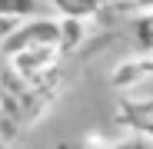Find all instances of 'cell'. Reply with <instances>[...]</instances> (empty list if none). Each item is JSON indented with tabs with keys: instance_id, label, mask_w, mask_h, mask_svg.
<instances>
[{
	"instance_id": "obj_5",
	"label": "cell",
	"mask_w": 153,
	"mask_h": 149,
	"mask_svg": "<svg viewBox=\"0 0 153 149\" xmlns=\"http://www.w3.org/2000/svg\"><path fill=\"white\" fill-rule=\"evenodd\" d=\"M57 23H60V37H57L60 57L80 50L83 40H87V20H80V17H57Z\"/></svg>"
},
{
	"instance_id": "obj_8",
	"label": "cell",
	"mask_w": 153,
	"mask_h": 149,
	"mask_svg": "<svg viewBox=\"0 0 153 149\" xmlns=\"http://www.w3.org/2000/svg\"><path fill=\"white\" fill-rule=\"evenodd\" d=\"M0 13L27 20V17L40 13V0H0Z\"/></svg>"
},
{
	"instance_id": "obj_7",
	"label": "cell",
	"mask_w": 153,
	"mask_h": 149,
	"mask_svg": "<svg viewBox=\"0 0 153 149\" xmlns=\"http://www.w3.org/2000/svg\"><path fill=\"white\" fill-rule=\"evenodd\" d=\"M133 40L140 53H153V10H140L133 17Z\"/></svg>"
},
{
	"instance_id": "obj_9",
	"label": "cell",
	"mask_w": 153,
	"mask_h": 149,
	"mask_svg": "<svg viewBox=\"0 0 153 149\" xmlns=\"http://www.w3.org/2000/svg\"><path fill=\"white\" fill-rule=\"evenodd\" d=\"M17 27H20V17H7V13H0V43H4Z\"/></svg>"
},
{
	"instance_id": "obj_2",
	"label": "cell",
	"mask_w": 153,
	"mask_h": 149,
	"mask_svg": "<svg viewBox=\"0 0 153 149\" xmlns=\"http://www.w3.org/2000/svg\"><path fill=\"white\" fill-rule=\"evenodd\" d=\"M7 60H10V70L17 73L23 83H37L47 70L57 66L60 50H57V43H40V46H23V50H17V53H10Z\"/></svg>"
},
{
	"instance_id": "obj_6",
	"label": "cell",
	"mask_w": 153,
	"mask_h": 149,
	"mask_svg": "<svg viewBox=\"0 0 153 149\" xmlns=\"http://www.w3.org/2000/svg\"><path fill=\"white\" fill-rule=\"evenodd\" d=\"M50 7L57 10V17H80V20H93L97 13H103L107 0H50Z\"/></svg>"
},
{
	"instance_id": "obj_1",
	"label": "cell",
	"mask_w": 153,
	"mask_h": 149,
	"mask_svg": "<svg viewBox=\"0 0 153 149\" xmlns=\"http://www.w3.org/2000/svg\"><path fill=\"white\" fill-rule=\"evenodd\" d=\"M57 37H60L57 17H40V13H33V17H27V20H20V27H17L4 43H0V53L10 57V53H17V50H23V46L57 43Z\"/></svg>"
},
{
	"instance_id": "obj_4",
	"label": "cell",
	"mask_w": 153,
	"mask_h": 149,
	"mask_svg": "<svg viewBox=\"0 0 153 149\" xmlns=\"http://www.w3.org/2000/svg\"><path fill=\"white\" fill-rule=\"evenodd\" d=\"M120 123L133 133L153 139V99H123L120 103Z\"/></svg>"
},
{
	"instance_id": "obj_3",
	"label": "cell",
	"mask_w": 153,
	"mask_h": 149,
	"mask_svg": "<svg viewBox=\"0 0 153 149\" xmlns=\"http://www.w3.org/2000/svg\"><path fill=\"white\" fill-rule=\"evenodd\" d=\"M143 80H153V53H140V57H130L113 66L110 73V83L117 90H133L140 86Z\"/></svg>"
},
{
	"instance_id": "obj_10",
	"label": "cell",
	"mask_w": 153,
	"mask_h": 149,
	"mask_svg": "<svg viewBox=\"0 0 153 149\" xmlns=\"http://www.w3.org/2000/svg\"><path fill=\"white\" fill-rule=\"evenodd\" d=\"M130 7H137V10H153V0H130Z\"/></svg>"
}]
</instances>
